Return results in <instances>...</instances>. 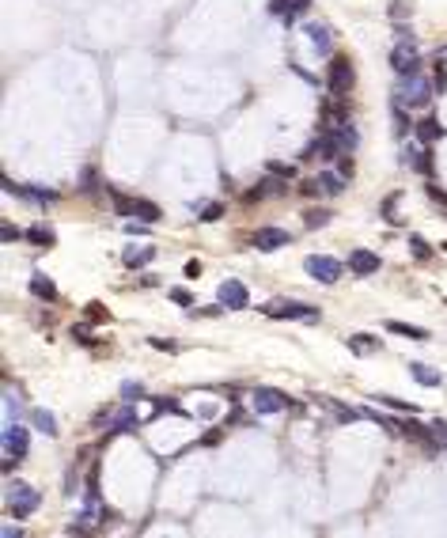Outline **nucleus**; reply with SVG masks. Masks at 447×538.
<instances>
[{
  "label": "nucleus",
  "mask_w": 447,
  "mask_h": 538,
  "mask_svg": "<svg viewBox=\"0 0 447 538\" xmlns=\"http://www.w3.org/2000/svg\"><path fill=\"white\" fill-rule=\"evenodd\" d=\"M432 91H436V84L425 76V72H413V76H398L394 102H402V107H428V102H432Z\"/></svg>",
  "instance_id": "obj_1"
},
{
  "label": "nucleus",
  "mask_w": 447,
  "mask_h": 538,
  "mask_svg": "<svg viewBox=\"0 0 447 538\" xmlns=\"http://www.w3.org/2000/svg\"><path fill=\"white\" fill-rule=\"evenodd\" d=\"M4 501H8V512H12V516L27 519V516H35V512H38V504H42V496H38L35 489L27 485V481H8V489H4Z\"/></svg>",
  "instance_id": "obj_2"
},
{
  "label": "nucleus",
  "mask_w": 447,
  "mask_h": 538,
  "mask_svg": "<svg viewBox=\"0 0 447 538\" xmlns=\"http://www.w3.org/2000/svg\"><path fill=\"white\" fill-rule=\"evenodd\" d=\"M353 80H356L353 61H349V57H330V69H326V91L334 95V99H341V95L353 91Z\"/></svg>",
  "instance_id": "obj_3"
},
{
  "label": "nucleus",
  "mask_w": 447,
  "mask_h": 538,
  "mask_svg": "<svg viewBox=\"0 0 447 538\" xmlns=\"http://www.w3.org/2000/svg\"><path fill=\"white\" fill-rule=\"evenodd\" d=\"M391 69L398 76H413V72H421V50L413 38H398V46L391 50Z\"/></svg>",
  "instance_id": "obj_4"
},
{
  "label": "nucleus",
  "mask_w": 447,
  "mask_h": 538,
  "mask_svg": "<svg viewBox=\"0 0 447 538\" xmlns=\"http://www.w3.org/2000/svg\"><path fill=\"white\" fill-rule=\"evenodd\" d=\"M27 436L30 432L23 429L19 421H4V470H12L15 459L27 455Z\"/></svg>",
  "instance_id": "obj_5"
},
{
  "label": "nucleus",
  "mask_w": 447,
  "mask_h": 538,
  "mask_svg": "<svg viewBox=\"0 0 447 538\" xmlns=\"http://www.w3.org/2000/svg\"><path fill=\"white\" fill-rule=\"evenodd\" d=\"M250 406H254V413H262V417H270V413H281V409H288V395L277 387H258L254 395H250Z\"/></svg>",
  "instance_id": "obj_6"
},
{
  "label": "nucleus",
  "mask_w": 447,
  "mask_h": 538,
  "mask_svg": "<svg viewBox=\"0 0 447 538\" xmlns=\"http://www.w3.org/2000/svg\"><path fill=\"white\" fill-rule=\"evenodd\" d=\"M265 315L270 319H296V323H307V326H315L319 323V311L311 307V303H270V307H265Z\"/></svg>",
  "instance_id": "obj_7"
},
{
  "label": "nucleus",
  "mask_w": 447,
  "mask_h": 538,
  "mask_svg": "<svg viewBox=\"0 0 447 538\" xmlns=\"http://www.w3.org/2000/svg\"><path fill=\"white\" fill-rule=\"evenodd\" d=\"M304 269L311 273L319 285H334V280H341V262L338 258H326V254H311V258L304 262Z\"/></svg>",
  "instance_id": "obj_8"
},
{
  "label": "nucleus",
  "mask_w": 447,
  "mask_h": 538,
  "mask_svg": "<svg viewBox=\"0 0 447 538\" xmlns=\"http://www.w3.org/2000/svg\"><path fill=\"white\" fill-rule=\"evenodd\" d=\"M0 182H4V190H8L12 197H19V201H30V205H38V208H46V205H50L53 197H57L53 190H42V186H15V182L8 179V174H4Z\"/></svg>",
  "instance_id": "obj_9"
},
{
  "label": "nucleus",
  "mask_w": 447,
  "mask_h": 538,
  "mask_svg": "<svg viewBox=\"0 0 447 538\" xmlns=\"http://www.w3.org/2000/svg\"><path fill=\"white\" fill-rule=\"evenodd\" d=\"M216 300H220L227 311H243L250 303V292H247V285H243V280H224L220 292H216Z\"/></svg>",
  "instance_id": "obj_10"
},
{
  "label": "nucleus",
  "mask_w": 447,
  "mask_h": 538,
  "mask_svg": "<svg viewBox=\"0 0 447 538\" xmlns=\"http://www.w3.org/2000/svg\"><path fill=\"white\" fill-rule=\"evenodd\" d=\"M307 38H311V50L319 53V57H326L330 50H334V30L326 27V23H307Z\"/></svg>",
  "instance_id": "obj_11"
},
{
  "label": "nucleus",
  "mask_w": 447,
  "mask_h": 538,
  "mask_svg": "<svg viewBox=\"0 0 447 538\" xmlns=\"http://www.w3.org/2000/svg\"><path fill=\"white\" fill-rule=\"evenodd\" d=\"M292 243V235L288 231H281V228H258L254 231V246L258 251H281V246H288Z\"/></svg>",
  "instance_id": "obj_12"
},
{
  "label": "nucleus",
  "mask_w": 447,
  "mask_h": 538,
  "mask_svg": "<svg viewBox=\"0 0 447 538\" xmlns=\"http://www.w3.org/2000/svg\"><path fill=\"white\" fill-rule=\"evenodd\" d=\"M379 266H383V262H379L376 251H353V254H349V269L360 273V277H371V273H379Z\"/></svg>",
  "instance_id": "obj_13"
},
{
  "label": "nucleus",
  "mask_w": 447,
  "mask_h": 538,
  "mask_svg": "<svg viewBox=\"0 0 447 538\" xmlns=\"http://www.w3.org/2000/svg\"><path fill=\"white\" fill-rule=\"evenodd\" d=\"M137 429V413H133V406H121L118 409V413H114L110 417V424H107V432H110V436H121V432H133Z\"/></svg>",
  "instance_id": "obj_14"
},
{
  "label": "nucleus",
  "mask_w": 447,
  "mask_h": 538,
  "mask_svg": "<svg viewBox=\"0 0 447 538\" xmlns=\"http://www.w3.org/2000/svg\"><path fill=\"white\" fill-rule=\"evenodd\" d=\"M30 296L42 300V303H53L57 300V285L46 277V273H35V277H30Z\"/></svg>",
  "instance_id": "obj_15"
},
{
  "label": "nucleus",
  "mask_w": 447,
  "mask_h": 538,
  "mask_svg": "<svg viewBox=\"0 0 447 538\" xmlns=\"http://www.w3.org/2000/svg\"><path fill=\"white\" fill-rule=\"evenodd\" d=\"M315 186H319V194H326V197H338L341 190H345V179H341L338 171H326V167H322V174H319V179H315Z\"/></svg>",
  "instance_id": "obj_16"
},
{
  "label": "nucleus",
  "mask_w": 447,
  "mask_h": 538,
  "mask_svg": "<svg viewBox=\"0 0 447 538\" xmlns=\"http://www.w3.org/2000/svg\"><path fill=\"white\" fill-rule=\"evenodd\" d=\"M405 163L417 174H432V152L428 148H405Z\"/></svg>",
  "instance_id": "obj_17"
},
{
  "label": "nucleus",
  "mask_w": 447,
  "mask_h": 538,
  "mask_svg": "<svg viewBox=\"0 0 447 538\" xmlns=\"http://www.w3.org/2000/svg\"><path fill=\"white\" fill-rule=\"evenodd\" d=\"M413 133H417V141H421V144H432V141H440V136H444L440 122H436L432 114H428V118H421V122L413 125Z\"/></svg>",
  "instance_id": "obj_18"
},
{
  "label": "nucleus",
  "mask_w": 447,
  "mask_h": 538,
  "mask_svg": "<svg viewBox=\"0 0 447 538\" xmlns=\"http://www.w3.org/2000/svg\"><path fill=\"white\" fill-rule=\"evenodd\" d=\"M152 258H156V251H148V246H129V251L121 254V266H125V269H141V266H148Z\"/></svg>",
  "instance_id": "obj_19"
},
{
  "label": "nucleus",
  "mask_w": 447,
  "mask_h": 538,
  "mask_svg": "<svg viewBox=\"0 0 447 538\" xmlns=\"http://www.w3.org/2000/svg\"><path fill=\"white\" fill-rule=\"evenodd\" d=\"M410 375L421 383V387H440L444 383V375L436 372V368H428V364H410Z\"/></svg>",
  "instance_id": "obj_20"
},
{
  "label": "nucleus",
  "mask_w": 447,
  "mask_h": 538,
  "mask_svg": "<svg viewBox=\"0 0 447 538\" xmlns=\"http://www.w3.org/2000/svg\"><path fill=\"white\" fill-rule=\"evenodd\" d=\"M30 424H35L42 436H57V417L50 409H30Z\"/></svg>",
  "instance_id": "obj_21"
},
{
  "label": "nucleus",
  "mask_w": 447,
  "mask_h": 538,
  "mask_svg": "<svg viewBox=\"0 0 447 538\" xmlns=\"http://www.w3.org/2000/svg\"><path fill=\"white\" fill-rule=\"evenodd\" d=\"M349 349H353L356 357H368V352L379 349V341L371 334H353V337H349Z\"/></svg>",
  "instance_id": "obj_22"
},
{
  "label": "nucleus",
  "mask_w": 447,
  "mask_h": 538,
  "mask_svg": "<svg viewBox=\"0 0 447 538\" xmlns=\"http://www.w3.org/2000/svg\"><path fill=\"white\" fill-rule=\"evenodd\" d=\"M387 330L391 334H402V337H413V341H425L428 330H421V326H410V323H387Z\"/></svg>",
  "instance_id": "obj_23"
},
{
  "label": "nucleus",
  "mask_w": 447,
  "mask_h": 538,
  "mask_svg": "<svg viewBox=\"0 0 447 538\" xmlns=\"http://www.w3.org/2000/svg\"><path fill=\"white\" fill-rule=\"evenodd\" d=\"M307 8H311V0H292V8H288V15H284V23H288V27H292V23H299V19L307 15Z\"/></svg>",
  "instance_id": "obj_24"
},
{
  "label": "nucleus",
  "mask_w": 447,
  "mask_h": 538,
  "mask_svg": "<svg viewBox=\"0 0 447 538\" xmlns=\"http://www.w3.org/2000/svg\"><path fill=\"white\" fill-rule=\"evenodd\" d=\"M394 125H398V136H405V133H410L413 129V122H410V118H405V107H402V102H394Z\"/></svg>",
  "instance_id": "obj_25"
},
{
  "label": "nucleus",
  "mask_w": 447,
  "mask_h": 538,
  "mask_svg": "<svg viewBox=\"0 0 447 538\" xmlns=\"http://www.w3.org/2000/svg\"><path fill=\"white\" fill-rule=\"evenodd\" d=\"M376 402L391 406V409H398V413H417V406H413V402H402V398H391V395H379Z\"/></svg>",
  "instance_id": "obj_26"
},
{
  "label": "nucleus",
  "mask_w": 447,
  "mask_h": 538,
  "mask_svg": "<svg viewBox=\"0 0 447 538\" xmlns=\"http://www.w3.org/2000/svg\"><path fill=\"white\" fill-rule=\"evenodd\" d=\"M27 239H30V243H38V246H53V231L50 228H30Z\"/></svg>",
  "instance_id": "obj_27"
},
{
  "label": "nucleus",
  "mask_w": 447,
  "mask_h": 538,
  "mask_svg": "<svg viewBox=\"0 0 447 538\" xmlns=\"http://www.w3.org/2000/svg\"><path fill=\"white\" fill-rule=\"evenodd\" d=\"M121 398H125V402H137V398H144V387H141V383H133V379L121 383Z\"/></svg>",
  "instance_id": "obj_28"
},
{
  "label": "nucleus",
  "mask_w": 447,
  "mask_h": 538,
  "mask_svg": "<svg viewBox=\"0 0 447 538\" xmlns=\"http://www.w3.org/2000/svg\"><path fill=\"white\" fill-rule=\"evenodd\" d=\"M193 208H198V213H201V220H220V216H224V205H193Z\"/></svg>",
  "instance_id": "obj_29"
},
{
  "label": "nucleus",
  "mask_w": 447,
  "mask_h": 538,
  "mask_svg": "<svg viewBox=\"0 0 447 538\" xmlns=\"http://www.w3.org/2000/svg\"><path fill=\"white\" fill-rule=\"evenodd\" d=\"M338 174H341V179H353V156H349V152H341V156H338Z\"/></svg>",
  "instance_id": "obj_30"
},
{
  "label": "nucleus",
  "mask_w": 447,
  "mask_h": 538,
  "mask_svg": "<svg viewBox=\"0 0 447 538\" xmlns=\"http://www.w3.org/2000/svg\"><path fill=\"white\" fill-rule=\"evenodd\" d=\"M432 84H436V91H447V65H444V53H440V61H436V76H432Z\"/></svg>",
  "instance_id": "obj_31"
},
{
  "label": "nucleus",
  "mask_w": 447,
  "mask_h": 538,
  "mask_svg": "<svg viewBox=\"0 0 447 538\" xmlns=\"http://www.w3.org/2000/svg\"><path fill=\"white\" fill-rule=\"evenodd\" d=\"M410 251L417 254V258H428V254H432V251H428V243H425L421 235H410Z\"/></svg>",
  "instance_id": "obj_32"
},
{
  "label": "nucleus",
  "mask_w": 447,
  "mask_h": 538,
  "mask_svg": "<svg viewBox=\"0 0 447 538\" xmlns=\"http://www.w3.org/2000/svg\"><path fill=\"white\" fill-rule=\"evenodd\" d=\"M410 12H413L410 0H394V4H391V19H394V23H398V19H405Z\"/></svg>",
  "instance_id": "obj_33"
},
{
  "label": "nucleus",
  "mask_w": 447,
  "mask_h": 538,
  "mask_svg": "<svg viewBox=\"0 0 447 538\" xmlns=\"http://www.w3.org/2000/svg\"><path fill=\"white\" fill-rule=\"evenodd\" d=\"M170 300H175L178 307H193V296L186 292V288H170Z\"/></svg>",
  "instance_id": "obj_34"
},
{
  "label": "nucleus",
  "mask_w": 447,
  "mask_h": 538,
  "mask_svg": "<svg viewBox=\"0 0 447 538\" xmlns=\"http://www.w3.org/2000/svg\"><path fill=\"white\" fill-rule=\"evenodd\" d=\"M292 8V0H270V15H277V19H284Z\"/></svg>",
  "instance_id": "obj_35"
},
{
  "label": "nucleus",
  "mask_w": 447,
  "mask_h": 538,
  "mask_svg": "<svg viewBox=\"0 0 447 538\" xmlns=\"http://www.w3.org/2000/svg\"><path fill=\"white\" fill-rule=\"evenodd\" d=\"M167 409H170V413H186V409L178 402H170V398H156V413H167Z\"/></svg>",
  "instance_id": "obj_36"
},
{
  "label": "nucleus",
  "mask_w": 447,
  "mask_h": 538,
  "mask_svg": "<svg viewBox=\"0 0 447 538\" xmlns=\"http://www.w3.org/2000/svg\"><path fill=\"white\" fill-rule=\"evenodd\" d=\"M330 220V213H319V208H315V213H307V228H322V224H326Z\"/></svg>",
  "instance_id": "obj_37"
},
{
  "label": "nucleus",
  "mask_w": 447,
  "mask_h": 538,
  "mask_svg": "<svg viewBox=\"0 0 447 538\" xmlns=\"http://www.w3.org/2000/svg\"><path fill=\"white\" fill-rule=\"evenodd\" d=\"M80 186H84V194H95V171H91V167H84V174H80Z\"/></svg>",
  "instance_id": "obj_38"
},
{
  "label": "nucleus",
  "mask_w": 447,
  "mask_h": 538,
  "mask_svg": "<svg viewBox=\"0 0 447 538\" xmlns=\"http://www.w3.org/2000/svg\"><path fill=\"white\" fill-rule=\"evenodd\" d=\"M326 402H330V409H334V413L341 417V421H356V413H353V409H345V406H338V402H334V398H326Z\"/></svg>",
  "instance_id": "obj_39"
},
{
  "label": "nucleus",
  "mask_w": 447,
  "mask_h": 538,
  "mask_svg": "<svg viewBox=\"0 0 447 538\" xmlns=\"http://www.w3.org/2000/svg\"><path fill=\"white\" fill-rule=\"evenodd\" d=\"M87 319H91V323H103V319H107L103 303H87Z\"/></svg>",
  "instance_id": "obj_40"
},
{
  "label": "nucleus",
  "mask_w": 447,
  "mask_h": 538,
  "mask_svg": "<svg viewBox=\"0 0 447 538\" xmlns=\"http://www.w3.org/2000/svg\"><path fill=\"white\" fill-rule=\"evenodd\" d=\"M0 239H4V243H15V239H19V231H15L12 224L4 220V224H0Z\"/></svg>",
  "instance_id": "obj_41"
},
{
  "label": "nucleus",
  "mask_w": 447,
  "mask_h": 538,
  "mask_svg": "<svg viewBox=\"0 0 447 538\" xmlns=\"http://www.w3.org/2000/svg\"><path fill=\"white\" fill-rule=\"evenodd\" d=\"M152 345H156L159 352H175V349H178L175 341H164V337H152Z\"/></svg>",
  "instance_id": "obj_42"
},
{
  "label": "nucleus",
  "mask_w": 447,
  "mask_h": 538,
  "mask_svg": "<svg viewBox=\"0 0 447 538\" xmlns=\"http://www.w3.org/2000/svg\"><path fill=\"white\" fill-rule=\"evenodd\" d=\"M129 235H148V224H125Z\"/></svg>",
  "instance_id": "obj_43"
},
{
  "label": "nucleus",
  "mask_w": 447,
  "mask_h": 538,
  "mask_svg": "<svg viewBox=\"0 0 447 538\" xmlns=\"http://www.w3.org/2000/svg\"><path fill=\"white\" fill-rule=\"evenodd\" d=\"M270 171H273V174H281V179H284V174H296V167H284V163H270Z\"/></svg>",
  "instance_id": "obj_44"
},
{
  "label": "nucleus",
  "mask_w": 447,
  "mask_h": 538,
  "mask_svg": "<svg viewBox=\"0 0 447 538\" xmlns=\"http://www.w3.org/2000/svg\"><path fill=\"white\" fill-rule=\"evenodd\" d=\"M428 197H432L436 205H447V194H444V190H436V186H428Z\"/></svg>",
  "instance_id": "obj_45"
},
{
  "label": "nucleus",
  "mask_w": 447,
  "mask_h": 538,
  "mask_svg": "<svg viewBox=\"0 0 447 538\" xmlns=\"http://www.w3.org/2000/svg\"><path fill=\"white\" fill-rule=\"evenodd\" d=\"M15 535H23V527H15V523H4V538H15Z\"/></svg>",
  "instance_id": "obj_46"
}]
</instances>
